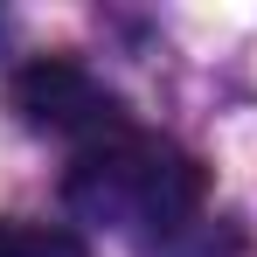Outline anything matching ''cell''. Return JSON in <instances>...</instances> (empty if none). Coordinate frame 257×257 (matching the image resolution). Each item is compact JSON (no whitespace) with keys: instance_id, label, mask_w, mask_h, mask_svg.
I'll use <instances>...</instances> for the list:
<instances>
[{"instance_id":"cell-3","label":"cell","mask_w":257,"mask_h":257,"mask_svg":"<svg viewBox=\"0 0 257 257\" xmlns=\"http://www.w3.org/2000/svg\"><path fill=\"white\" fill-rule=\"evenodd\" d=\"M0 257H90V250H84V236H77V229L0 215Z\"/></svg>"},{"instance_id":"cell-2","label":"cell","mask_w":257,"mask_h":257,"mask_svg":"<svg viewBox=\"0 0 257 257\" xmlns=\"http://www.w3.org/2000/svg\"><path fill=\"white\" fill-rule=\"evenodd\" d=\"M14 111H21L35 132L77 139L84 153L104 146V139H118V132H132L118 90H104L84 63H70V56H42V63H28V70L14 77Z\"/></svg>"},{"instance_id":"cell-1","label":"cell","mask_w":257,"mask_h":257,"mask_svg":"<svg viewBox=\"0 0 257 257\" xmlns=\"http://www.w3.org/2000/svg\"><path fill=\"white\" fill-rule=\"evenodd\" d=\"M63 202L84 215V222H104V229L174 236V229L202 222L209 174H202L195 153H181L174 139L118 132V139L77 153V167H70V181H63Z\"/></svg>"}]
</instances>
